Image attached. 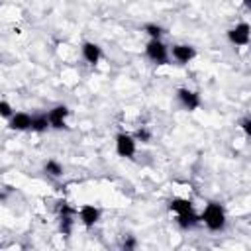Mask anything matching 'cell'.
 <instances>
[{"label":"cell","mask_w":251,"mask_h":251,"mask_svg":"<svg viewBox=\"0 0 251 251\" xmlns=\"http://www.w3.org/2000/svg\"><path fill=\"white\" fill-rule=\"evenodd\" d=\"M169 208L176 214V220H178L180 227H190L198 222V218L194 214V208H192V202L186 200V198H173Z\"/></svg>","instance_id":"cell-1"},{"label":"cell","mask_w":251,"mask_h":251,"mask_svg":"<svg viewBox=\"0 0 251 251\" xmlns=\"http://www.w3.org/2000/svg\"><path fill=\"white\" fill-rule=\"evenodd\" d=\"M200 220L204 222V226H206L208 229H212V231H220V229H224V226H226V210H224L222 204H218V202H210V204L204 208Z\"/></svg>","instance_id":"cell-2"},{"label":"cell","mask_w":251,"mask_h":251,"mask_svg":"<svg viewBox=\"0 0 251 251\" xmlns=\"http://www.w3.org/2000/svg\"><path fill=\"white\" fill-rule=\"evenodd\" d=\"M145 55L157 65H165L169 61V49L161 39H149L145 45Z\"/></svg>","instance_id":"cell-3"},{"label":"cell","mask_w":251,"mask_h":251,"mask_svg":"<svg viewBox=\"0 0 251 251\" xmlns=\"http://www.w3.org/2000/svg\"><path fill=\"white\" fill-rule=\"evenodd\" d=\"M116 153L120 157H133L135 155V137L129 133H118L116 135Z\"/></svg>","instance_id":"cell-4"},{"label":"cell","mask_w":251,"mask_h":251,"mask_svg":"<svg viewBox=\"0 0 251 251\" xmlns=\"http://www.w3.org/2000/svg\"><path fill=\"white\" fill-rule=\"evenodd\" d=\"M249 33H251L249 24H247V22H241V24H237L235 27H231V29L227 31V37H229V41H231L233 45L243 47V45L249 43Z\"/></svg>","instance_id":"cell-5"},{"label":"cell","mask_w":251,"mask_h":251,"mask_svg":"<svg viewBox=\"0 0 251 251\" xmlns=\"http://www.w3.org/2000/svg\"><path fill=\"white\" fill-rule=\"evenodd\" d=\"M176 98H178V102H180L188 112H192V110H196V108L200 106V96H198L194 90L178 88V90H176Z\"/></svg>","instance_id":"cell-6"},{"label":"cell","mask_w":251,"mask_h":251,"mask_svg":"<svg viewBox=\"0 0 251 251\" xmlns=\"http://www.w3.org/2000/svg\"><path fill=\"white\" fill-rule=\"evenodd\" d=\"M67 116H69V108L67 106H55L49 114H47V118H49V126L51 127H55V129H63L67 124Z\"/></svg>","instance_id":"cell-7"},{"label":"cell","mask_w":251,"mask_h":251,"mask_svg":"<svg viewBox=\"0 0 251 251\" xmlns=\"http://www.w3.org/2000/svg\"><path fill=\"white\" fill-rule=\"evenodd\" d=\"M78 216H80L82 226L92 227V226L100 220V210H98L96 206H92V204H84V206L78 210Z\"/></svg>","instance_id":"cell-8"},{"label":"cell","mask_w":251,"mask_h":251,"mask_svg":"<svg viewBox=\"0 0 251 251\" xmlns=\"http://www.w3.org/2000/svg\"><path fill=\"white\" fill-rule=\"evenodd\" d=\"M10 129H14V131H25V129H31V116L25 114V112L12 114V118H10Z\"/></svg>","instance_id":"cell-9"},{"label":"cell","mask_w":251,"mask_h":251,"mask_svg":"<svg viewBox=\"0 0 251 251\" xmlns=\"http://www.w3.org/2000/svg\"><path fill=\"white\" fill-rule=\"evenodd\" d=\"M82 57L86 59V63L96 65V63L100 61V57H102V49H100L96 43L86 41V43H82Z\"/></svg>","instance_id":"cell-10"},{"label":"cell","mask_w":251,"mask_h":251,"mask_svg":"<svg viewBox=\"0 0 251 251\" xmlns=\"http://www.w3.org/2000/svg\"><path fill=\"white\" fill-rule=\"evenodd\" d=\"M194 55H196V51H194V47H190V45H175L173 47V57L178 61V63H188V61H192L194 59Z\"/></svg>","instance_id":"cell-11"},{"label":"cell","mask_w":251,"mask_h":251,"mask_svg":"<svg viewBox=\"0 0 251 251\" xmlns=\"http://www.w3.org/2000/svg\"><path fill=\"white\" fill-rule=\"evenodd\" d=\"M47 127H49V118H47V114L31 116V129H33V131H45Z\"/></svg>","instance_id":"cell-12"},{"label":"cell","mask_w":251,"mask_h":251,"mask_svg":"<svg viewBox=\"0 0 251 251\" xmlns=\"http://www.w3.org/2000/svg\"><path fill=\"white\" fill-rule=\"evenodd\" d=\"M45 173H47L49 176H61V175H63V165L57 163L55 159H49V161L45 163Z\"/></svg>","instance_id":"cell-13"},{"label":"cell","mask_w":251,"mask_h":251,"mask_svg":"<svg viewBox=\"0 0 251 251\" xmlns=\"http://www.w3.org/2000/svg\"><path fill=\"white\" fill-rule=\"evenodd\" d=\"M143 29H145V33L151 35V39H161V35H163V27H159L155 24H147Z\"/></svg>","instance_id":"cell-14"},{"label":"cell","mask_w":251,"mask_h":251,"mask_svg":"<svg viewBox=\"0 0 251 251\" xmlns=\"http://www.w3.org/2000/svg\"><path fill=\"white\" fill-rule=\"evenodd\" d=\"M12 114H14V112H12V106H10L8 102H0V116L10 120V118H12Z\"/></svg>","instance_id":"cell-15"},{"label":"cell","mask_w":251,"mask_h":251,"mask_svg":"<svg viewBox=\"0 0 251 251\" xmlns=\"http://www.w3.org/2000/svg\"><path fill=\"white\" fill-rule=\"evenodd\" d=\"M241 127H243V131L249 135V133H251V120H249V118H245V120L241 122Z\"/></svg>","instance_id":"cell-16"},{"label":"cell","mask_w":251,"mask_h":251,"mask_svg":"<svg viewBox=\"0 0 251 251\" xmlns=\"http://www.w3.org/2000/svg\"><path fill=\"white\" fill-rule=\"evenodd\" d=\"M137 139H141V141H149V131H147V129H139V131H137Z\"/></svg>","instance_id":"cell-17"},{"label":"cell","mask_w":251,"mask_h":251,"mask_svg":"<svg viewBox=\"0 0 251 251\" xmlns=\"http://www.w3.org/2000/svg\"><path fill=\"white\" fill-rule=\"evenodd\" d=\"M124 247H126V249L135 247V239H133V237H127V241H124Z\"/></svg>","instance_id":"cell-18"}]
</instances>
